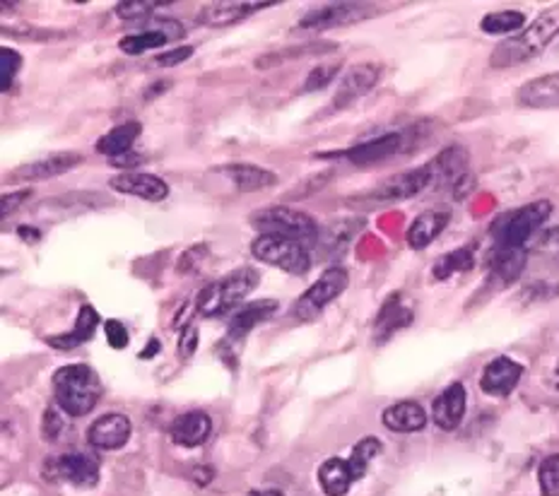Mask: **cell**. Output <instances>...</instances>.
<instances>
[{
  "label": "cell",
  "instance_id": "cell-46",
  "mask_svg": "<svg viewBox=\"0 0 559 496\" xmlns=\"http://www.w3.org/2000/svg\"><path fill=\"white\" fill-rule=\"evenodd\" d=\"M20 234H22L24 239L30 241V244H31V241H37L41 236L39 232H31V229H27V227H22V229H20Z\"/></svg>",
  "mask_w": 559,
  "mask_h": 496
},
{
  "label": "cell",
  "instance_id": "cell-15",
  "mask_svg": "<svg viewBox=\"0 0 559 496\" xmlns=\"http://www.w3.org/2000/svg\"><path fill=\"white\" fill-rule=\"evenodd\" d=\"M169 434L171 441L179 443L184 449H198L212 434V419L201 410L184 412V415H179L171 422Z\"/></svg>",
  "mask_w": 559,
  "mask_h": 496
},
{
  "label": "cell",
  "instance_id": "cell-37",
  "mask_svg": "<svg viewBox=\"0 0 559 496\" xmlns=\"http://www.w3.org/2000/svg\"><path fill=\"white\" fill-rule=\"evenodd\" d=\"M340 70V63H333V65H316L314 70H309V78L304 80V92H319L323 87H328L338 75Z\"/></svg>",
  "mask_w": 559,
  "mask_h": 496
},
{
  "label": "cell",
  "instance_id": "cell-4",
  "mask_svg": "<svg viewBox=\"0 0 559 496\" xmlns=\"http://www.w3.org/2000/svg\"><path fill=\"white\" fill-rule=\"evenodd\" d=\"M251 253L261 263L292 272V275H304L311 268L309 246H304L299 241L285 239V236H275V234H261L251 244Z\"/></svg>",
  "mask_w": 559,
  "mask_h": 496
},
{
  "label": "cell",
  "instance_id": "cell-41",
  "mask_svg": "<svg viewBox=\"0 0 559 496\" xmlns=\"http://www.w3.org/2000/svg\"><path fill=\"white\" fill-rule=\"evenodd\" d=\"M208 258V246L205 244H195L194 248H188L186 253L179 261V272H191L198 268V261Z\"/></svg>",
  "mask_w": 559,
  "mask_h": 496
},
{
  "label": "cell",
  "instance_id": "cell-7",
  "mask_svg": "<svg viewBox=\"0 0 559 496\" xmlns=\"http://www.w3.org/2000/svg\"><path fill=\"white\" fill-rule=\"evenodd\" d=\"M44 477L48 482H70L75 487H94L99 482V458L82 450L51 456L44 463Z\"/></svg>",
  "mask_w": 559,
  "mask_h": 496
},
{
  "label": "cell",
  "instance_id": "cell-31",
  "mask_svg": "<svg viewBox=\"0 0 559 496\" xmlns=\"http://www.w3.org/2000/svg\"><path fill=\"white\" fill-rule=\"evenodd\" d=\"M526 24V15L519 10H499L482 17L480 30L485 34H509V31L520 30Z\"/></svg>",
  "mask_w": 559,
  "mask_h": 496
},
{
  "label": "cell",
  "instance_id": "cell-5",
  "mask_svg": "<svg viewBox=\"0 0 559 496\" xmlns=\"http://www.w3.org/2000/svg\"><path fill=\"white\" fill-rule=\"evenodd\" d=\"M552 215L550 201H538L530 205H523L520 210H513L506 218L497 219L492 229L499 248H523V244L536 234V229Z\"/></svg>",
  "mask_w": 559,
  "mask_h": 496
},
{
  "label": "cell",
  "instance_id": "cell-28",
  "mask_svg": "<svg viewBox=\"0 0 559 496\" xmlns=\"http://www.w3.org/2000/svg\"><path fill=\"white\" fill-rule=\"evenodd\" d=\"M140 133H142V125L138 121H128V124L116 125V128H111L107 135H101L97 140V152L104 157H114V159L131 155V150L135 145V140L140 138Z\"/></svg>",
  "mask_w": 559,
  "mask_h": 496
},
{
  "label": "cell",
  "instance_id": "cell-19",
  "mask_svg": "<svg viewBox=\"0 0 559 496\" xmlns=\"http://www.w3.org/2000/svg\"><path fill=\"white\" fill-rule=\"evenodd\" d=\"M516 101L526 109H559V73L526 82L516 94Z\"/></svg>",
  "mask_w": 559,
  "mask_h": 496
},
{
  "label": "cell",
  "instance_id": "cell-40",
  "mask_svg": "<svg viewBox=\"0 0 559 496\" xmlns=\"http://www.w3.org/2000/svg\"><path fill=\"white\" fill-rule=\"evenodd\" d=\"M195 349H198V328H195L194 323H188V326L184 328V333H181V340H179L181 359L194 357Z\"/></svg>",
  "mask_w": 559,
  "mask_h": 496
},
{
  "label": "cell",
  "instance_id": "cell-14",
  "mask_svg": "<svg viewBox=\"0 0 559 496\" xmlns=\"http://www.w3.org/2000/svg\"><path fill=\"white\" fill-rule=\"evenodd\" d=\"M400 150H403V133H386V135H379V138L366 140V142H359L355 148L345 150V152H340V157L357 164V167H366V164L391 159Z\"/></svg>",
  "mask_w": 559,
  "mask_h": 496
},
{
  "label": "cell",
  "instance_id": "cell-42",
  "mask_svg": "<svg viewBox=\"0 0 559 496\" xmlns=\"http://www.w3.org/2000/svg\"><path fill=\"white\" fill-rule=\"evenodd\" d=\"M194 51H195L194 47H181L174 48V51H164V54L157 56V65H179V63H184L186 58H191Z\"/></svg>",
  "mask_w": 559,
  "mask_h": 496
},
{
  "label": "cell",
  "instance_id": "cell-27",
  "mask_svg": "<svg viewBox=\"0 0 559 496\" xmlns=\"http://www.w3.org/2000/svg\"><path fill=\"white\" fill-rule=\"evenodd\" d=\"M97 326H99V313H97L90 304H85V306L80 309L78 321H75L73 330L63 335H51V338H47V342L56 349H73L78 347V345H85L87 340H92Z\"/></svg>",
  "mask_w": 559,
  "mask_h": 496
},
{
  "label": "cell",
  "instance_id": "cell-25",
  "mask_svg": "<svg viewBox=\"0 0 559 496\" xmlns=\"http://www.w3.org/2000/svg\"><path fill=\"white\" fill-rule=\"evenodd\" d=\"M219 171L234 181V186L239 188L241 193H256L278 184V176L271 169H263L256 164H227Z\"/></svg>",
  "mask_w": 559,
  "mask_h": 496
},
{
  "label": "cell",
  "instance_id": "cell-43",
  "mask_svg": "<svg viewBox=\"0 0 559 496\" xmlns=\"http://www.w3.org/2000/svg\"><path fill=\"white\" fill-rule=\"evenodd\" d=\"M31 195V191H17V193H5L0 201V218H10V212L20 208V202H24Z\"/></svg>",
  "mask_w": 559,
  "mask_h": 496
},
{
  "label": "cell",
  "instance_id": "cell-24",
  "mask_svg": "<svg viewBox=\"0 0 559 496\" xmlns=\"http://www.w3.org/2000/svg\"><path fill=\"white\" fill-rule=\"evenodd\" d=\"M271 3H229V0H219V3H210L201 10V20L205 27H229V24L239 22L254 10L268 8Z\"/></svg>",
  "mask_w": 559,
  "mask_h": 496
},
{
  "label": "cell",
  "instance_id": "cell-36",
  "mask_svg": "<svg viewBox=\"0 0 559 496\" xmlns=\"http://www.w3.org/2000/svg\"><path fill=\"white\" fill-rule=\"evenodd\" d=\"M167 3H157V0H128V3H118L116 15L125 22H133V20H145L148 15H152L157 8H162Z\"/></svg>",
  "mask_w": 559,
  "mask_h": 496
},
{
  "label": "cell",
  "instance_id": "cell-33",
  "mask_svg": "<svg viewBox=\"0 0 559 496\" xmlns=\"http://www.w3.org/2000/svg\"><path fill=\"white\" fill-rule=\"evenodd\" d=\"M475 263L473 251L470 248H459V251H451L443 258H439L434 265V278L436 279H446L451 278L453 272H466L470 270Z\"/></svg>",
  "mask_w": 559,
  "mask_h": 496
},
{
  "label": "cell",
  "instance_id": "cell-39",
  "mask_svg": "<svg viewBox=\"0 0 559 496\" xmlns=\"http://www.w3.org/2000/svg\"><path fill=\"white\" fill-rule=\"evenodd\" d=\"M104 335H107V340H109V345L114 349H124L128 345V340H131L128 330H125L121 321H107L104 323Z\"/></svg>",
  "mask_w": 559,
  "mask_h": 496
},
{
  "label": "cell",
  "instance_id": "cell-22",
  "mask_svg": "<svg viewBox=\"0 0 559 496\" xmlns=\"http://www.w3.org/2000/svg\"><path fill=\"white\" fill-rule=\"evenodd\" d=\"M381 422L391 432L412 434V432H419V429L427 427V412H425L422 405L415 403V400H403V403L386 407L383 415H381Z\"/></svg>",
  "mask_w": 559,
  "mask_h": 496
},
{
  "label": "cell",
  "instance_id": "cell-44",
  "mask_svg": "<svg viewBox=\"0 0 559 496\" xmlns=\"http://www.w3.org/2000/svg\"><path fill=\"white\" fill-rule=\"evenodd\" d=\"M159 349H162V345H159V340H157V338H152V340L148 342V347H145V349H142V352H140V359L152 357V355H157Z\"/></svg>",
  "mask_w": 559,
  "mask_h": 496
},
{
  "label": "cell",
  "instance_id": "cell-21",
  "mask_svg": "<svg viewBox=\"0 0 559 496\" xmlns=\"http://www.w3.org/2000/svg\"><path fill=\"white\" fill-rule=\"evenodd\" d=\"M258 279H261L258 270H254V268H241V270L232 272V275H227L219 282H215L218 285L219 304H222V313H227L236 304L244 302L258 287Z\"/></svg>",
  "mask_w": 559,
  "mask_h": 496
},
{
  "label": "cell",
  "instance_id": "cell-20",
  "mask_svg": "<svg viewBox=\"0 0 559 496\" xmlns=\"http://www.w3.org/2000/svg\"><path fill=\"white\" fill-rule=\"evenodd\" d=\"M429 171H432V184L434 188L449 186V184H459L463 176H466L468 167V150L460 148V145H453V148H446L443 152L427 162Z\"/></svg>",
  "mask_w": 559,
  "mask_h": 496
},
{
  "label": "cell",
  "instance_id": "cell-1",
  "mask_svg": "<svg viewBox=\"0 0 559 496\" xmlns=\"http://www.w3.org/2000/svg\"><path fill=\"white\" fill-rule=\"evenodd\" d=\"M56 403L70 417H85L99 403L101 381L87 364L61 366L54 373Z\"/></svg>",
  "mask_w": 559,
  "mask_h": 496
},
{
  "label": "cell",
  "instance_id": "cell-12",
  "mask_svg": "<svg viewBox=\"0 0 559 496\" xmlns=\"http://www.w3.org/2000/svg\"><path fill=\"white\" fill-rule=\"evenodd\" d=\"M109 186L118 193L135 195V198L150 202H159L169 195L167 181H162L155 174H142V171H124L118 176H111Z\"/></svg>",
  "mask_w": 559,
  "mask_h": 496
},
{
  "label": "cell",
  "instance_id": "cell-26",
  "mask_svg": "<svg viewBox=\"0 0 559 496\" xmlns=\"http://www.w3.org/2000/svg\"><path fill=\"white\" fill-rule=\"evenodd\" d=\"M275 311H278L275 299H261V302H254L249 306H244L241 311H236L232 316V323H229V342L244 340L254 328L268 321Z\"/></svg>",
  "mask_w": 559,
  "mask_h": 496
},
{
  "label": "cell",
  "instance_id": "cell-11",
  "mask_svg": "<svg viewBox=\"0 0 559 496\" xmlns=\"http://www.w3.org/2000/svg\"><path fill=\"white\" fill-rule=\"evenodd\" d=\"M381 78V68L374 63H359L345 73V78L340 80V85L335 90L333 97V109H348L352 101H357L359 97H365L376 87Z\"/></svg>",
  "mask_w": 559,
  "mask_h": 496
},
{
  "label": "cell",
  "instance_id": "cell-18",
  "mask_svg": "<svg viewBox=\"0 0 559 496\" xmlns=\"http://www.w3.org/2000/svg\"><path fill=\"white\" fill-rule=\"evenodd\" d=\"M82 162H85V157L78 155V152H58V155L41 157L37 162L24 164V167H20V169L15 171V176L22 181L54 179L58 174H65V171L75 169V167Z\"/></svg>",
  "mask_w": 559,
  "mask_h": 496
},
{
  "label": "cell",
  "instance_id": "cell-13",
  "mask_svg": "<svg viewBox=\"0 0 559 496\" xmlns=\"http://www.w3.org/2000/svg\"><path fill=\"white\" fill-rule=\"evenodd\" d=\"M520 376H523V366L519 362H513L509 357H497L492 359L485 372H482L480 388L482 393L494 398H506L512 393L513 388L519 386Z\"/></svg>",
  "mask_w": 559,
  "mask_h": 496
},
{
  "label": "cell",
  "instance_id": "cell-16",
  "mask_svg": "<svg viewBox=\"0 0 559 496\" xmlns=\"http://www.w3.org/2000/svg\"><path fill=\"white\" fill-rule=\"evenodd\" d=\"M357 480L362 475L349 458H331L319 467V484L326 496H345Z\"/></svg>",
  "mask_w": 559,
  "mask_h": 496
},
{
  "label": "cell",
  "instance_id": "cell-17",
  "mask_svg": "<svg viewBox=\"0 0 559 496\" xmlns=\"http://www.w3.org/2000/svg\"><path fill=\"white\" fill-rule=\"evenodd\" d=\"M466 388L460 383H453L443 393H439V398L432 405V417H434L436 427L443 429V432H453L463 422V415H466Z\"/></svg>",
  "mask_w": 559,
  "mask_h": 496
},
{
  "label": "cell",
  "instance_id": "cell-6",
  "mask_svg": "<svg viewBox=\"0 0 559 496\" xmlns=\"http://www.w3.org/2000/svg\"><path fill=\"white\" fill-rule=\"evenodd\" d=\"M349 275L342 268H331L321 275L314 285H311L295 306V316L299 321H314L321 316V311L326 309L328 304L335 302L338 296L348 289Z\"/></svg>",
  "mask_w": 559,
  "mask_h": 496
},
{
  "label": "cell",
  "instance_id": "cell-45",
  "mask_svg": "<svg viewBox=\"0 0 559 496\" xmlns=\"http://www.w3.org/2000/svg\"><path fill=\"white\" fill-rule=\"evenodd\" d=\"M249 496H285V494L278 492V489H256V492H251Z\"/></svg>",
  "mask_w": 559,
  "mask_h": 496
},
{
  "label": "cell",
  "instance_id": "cell-35",
  "mask_svg": "<svg viewBox=\"0 0 559 496\" xmlns=\"http://www.w3.org/2000/svg\"><path fill=\"white\" fill-rule=\"evenodd\" d=\"M22 68V56L13 48H0V90L8 92Z\"/></svg>",
  "mask_w": 559,
  "mask_h": 496
},
{
  "label": "cell",
  "instance_id": "cell-9",
  "mask_svg": "<svg viewBox=\"0 0 559 496\" xmlns=\"http://www.w3.org/2000/svg\"><path fill=\"white\" fill-rule=\"evenodd\" d=\"M374 15L372 5L365 3H333L326 8L311 10L299 20V27L309 31H326L333 27H345V24L362 22Z\"/></svg>",
  "mask_w": 559,
  "mask_h": 496
},
{
  "label": "cell",
  "instance_id": "cell-10",
  "mask_svg": "<svg viewBox=\"0 0 559 496\" xmlns=\"http://www.w3.org/2000/svg\"><path fill=\"white\" fill-rule=\"evenodd\" d=\"M131 419L121 412H107L90 424L87 429V441L90 446L99 450H116L124 449L131 439Z\"/></svg>",
  "mask_w": 559,
  "mask_h": 496
},
{
  "label": "cell",
  "instance_id": "cell-2",
  "mask_svg": "<svg viewBox=\"0 0 559 496\" xmlns=\"http://www.w3.org/2000/svg\"><path fill=\"white\" fill-rule=\"evenodd\" d=\"M559 31V15L557 13H545L530 24L529 30H523L520 34L512 37V39L502 41L494 54L489 58L492 68H509V65H519V63L530 61L533 56H538L552 37Z\"/></svg>",
  "mask_w": 559,
  "mask_h": 496
},
{
  "label": "cell",
  "instance_id": "cell-3",
  "mask_svg": "<svg viewBox=\"0 0 559 496\" xmlns=\"http://www.w3.org/2000/svg\"><path fill=\"white\" fill-rule=\"evenodd\" d=\"M251 227L261 234H275L285 239L299 241L304 246H316L319 241V225L306 212L292 208H268L251 215Z\"/></svg>",
  "mask_w": 559,
  "mask_h": 496
},
{
  "label": "cell",
  "instance_id": "cell-29",
  "mask_svg": "<svg viewBox=\"0 0 559 496\" xmlns=\"http://www.w3.org/2000/svg\"><path fill=\"white\" fill-rule=\"evenodd\" d=\"M412 323V311L405 309L403 304L398 302V296H391L389 302L383 304L379 318H376V328H374V338L379 342L389 340L391 335L408 328Z\"/></svg>",
  "mask_w": 559,
  "mask_h": 496
},
{
  "label": "cell",
  "instance_id": "cell-8",
  "mask_svg": "<svg viewBox=\"0 0 559 496\" xmlns=\"http://www.w3.org/2000/svg\"><path fill=\"white\" fill-rule=\"evenodd\" d=\"M429 188H434L432 184V171L429 167H419V169L405 171V174H396L389 181H383L381 186H376L372 193H366V201L374 202H393V201H408L415 195L425 193Z\"/></svg>",
  "mask_w": 559,
  "mask_h": 496
},
{
  "label": "cell",
  "instance_id": "cell-32",
  "mask_svg": "<svg viewBox=\"0 0 559 496\" xmlns=\"http://www.w3.org/2000/svg\"><path fill=\"white\" fill-rule=\"evenodd\" d=\"M526 268V251L523 248H499L494 261V275L504 282H513Z\"/></svg>",
  "mask_w": 559,
  "mask_h": 496
},
{
  "label": "cell",
  "instance_id": "cell-30",
  "mask_svg": "<svg viewBox=\"0 0 559 496\" xmlns=\"http://www.w3.org/2000/svg\"><path fill=\"white\" fill-rule=\"evenodd\" d=\"M169 37L164 31L157 30H145L135 31V34H125L124 39L118 41V48L128 56H140L145 51H152V48H162L169 44Z\"/></svg>",
  "mask_w": 559,
  "mask_h": 496
},
{
  "label": "cell",
  "instance_id": "cell-38",
  "mask_svg": "<svg viewBox=\"0 0 559 496\" xmlns=\"http://www.w3.org/2000/svg\"><path fill=\"white\" fill-rule=\"evenodd\" d=\"M61 407H48L44 412V436H47V441H56L58 436H61L63 427H65V422L61 417Z\"/></svg>",
  "mask_w": 559,
  "mask_h": 496
},
{
  "label": "cell",
  "instance_id": "cell-23",
  "mask_svg": "<svg viewBox=\"0 0 559 496\" xmlns=\"http://www.w3.org/2000/svg\"><path fill=\"white\" fill-rule=\"evenodd\" d=\"M451 219V212L443 208H434V210H427V212H422L415 218V222L410 225L408 229V244H410L415 251H422V248H427L432 241L439 236V234L446 229Z\"/></svg>",
  "mask_w": 559,
  "mask_h": 496
},
{
  "label": "cell",
  "instance_id": "cell-34",
  "mask_svg": "<svg viewBox=\"0 0 559 496\" xmlns=\"http://www.w3.org/2000/svg\"><path fill=\"white\" fill-rule=\"evenodd\" d=\"M538 482L543 496H559V456L545 458L538 467Z\"/></svg>",
  "mask_w": 559,
  "mask_h": 496
}]
</instances>
